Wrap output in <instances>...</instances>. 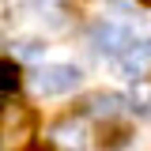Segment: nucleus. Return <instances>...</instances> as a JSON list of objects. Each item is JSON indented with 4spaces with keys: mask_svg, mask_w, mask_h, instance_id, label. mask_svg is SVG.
Masks as SVG:
<instances>
[{
    "mask_svg": "<svg viewBox=\"0 0 151 151\" xmlns=\"http://www.w3.org/2000/svg\"><path fill=\"white\" fill-rule=\"evenodd\" d=\"M87 106H91V113H98V117H106V121H110L113 113L121 110V98H117V94H91V98H87Z\"/></svg>",
    "mask_w": 151,
    "mask_h": 151,
    "instance_id": "nucleus-7",
    "label": "nucleus"
},
{
    "mask_svg": "<svg viewBox=\"0 0 151 151\" xmlns=\"http://www.w3.org/2000/svg\"><path fill=\"white\" fill-rule=\"evenodd\" d=\"M91 42H94V49L117 57V53L132 42V30H129V27H121V23H98V27L91 30Z\"/></svg>",
    "mask_w": 151,
    "mask_h": 151,
    "instance_id": "nucleus-4",
    "label": "nucleus"
},
{
    "mask_svg": "<svg viewBox=\"0 0 151 151\" xmlns=\"http://www.w3.org/2000/svg\"><path fill=\"white\" fill-rule=\"evenodd\" d=\"M12 87H19V72L12 60H0V91H12Z\"/></svg>",
    "mask_w": 151,
    "mask_h": 151,
    "instance_id": "nucleus-9",
    "label": "nucleus"
},
{
    "mask_svg": "<svg viewBox=\"0 0 151 151\" xmlns=\"http://www.w3.org/2000/svg\"><path fill=\"white\" fill-rule=\"evenodd\" d=\"M27 136H30V110L23 102H4V110H0V140L19 144Z\"/></svg>",
    "mask_w": 151,
    "mask_h": 151,
    "instance_id": "nucleus-2",
    "label": "nucleus"
},
{
    "mask_svg": "<svg viewBox=\"0 0 151 151\" xmlns=\"http://www.w3.org/2000/svg\"><path fill=\"white\" fill-rule=\"evenodd\" d=\"M30 83H34V91H38V94L57 98V94L76 91V87L83 83V72H79L76 64H45V68H38V72L30 76Z\"/></svg>",
    "mask_w": 151,
    "mask_h": 151,
    "instance_id": "nucleus-1",
    "label": "nucleus"
},
{
    "mask_svg": "<svg viewBox=\"0 0 151 151\" xmlns=\"http://www.w3.org/2000/svg\"><path fill=\"white\" fill-rule=\"evenodd\" d=\"M42 53H45V42H42V38H23L15 45V57H27V60H30V57H42Z\"/></svg>",
    "mask_w": 151,
    "mask_h": 151,
    "instance_id": "nucleus-8",
    "label": "nucleus"
},
{
    "mask_svg": "<svg viewBox=\"0 0 151 151\" xmlns=\"http://www.w3.org/2000/svg\"><path fill=\"white\" fill-rule=\"evenodd\" d=\"M113 64H117V72L129 76V79H140L144 68L151 64V38H140V42H129L121 53L113 57Z\"/></svg>",
    "mask_w": 151,
    "mask_h": 151,
    "instance_id": "nucleus-3",
    "label": "nucleus"
},
{
    "mask_svg": "<svg viewBox=\"0 0 151 151\" xmlns=\"http://www.w3.org/2000/svg\"><path fill=\"white\" fill-rule=\"evenodd\" d=\"M49 140H53L60 151H87V144H91V140H87V125H83V121H76V117L53 125Z\"/></svg>",
    "mask_w": 151,
    "mask_h": 151,
    "instance_id": "nucleus-5",
    "label": "nucleus"
},
{
    "mask_svg": "<svg viewBox=\"0 0 151 151\" xmlns=\"http://www.w3.org/2000/svg\"><path fill=\"white\" fill-rule=\"evenodd\" d=\"M129 110L136 113H151V79H136L132 83V91H129Z\"/></svg>",
    "mask_w": 151,
    "mask_h": 151,
    "instance_id": "nucleus-6",
    "label": "nucleus"
}]
</instances>
